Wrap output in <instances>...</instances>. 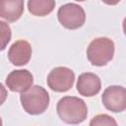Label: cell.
<instances>
[{
	"label": "cell",
	"mask_w": 126,
	"mask_h": 126,
	"mask_svg": "<svg viewBox=\"0 0 126 126\" xmlns=\"http://www.w3.org/2000/svg\"><path fill=\"white\" fill-rule=\"evenodd\" d=\"M56 110L59 118L67 124L82 123L88 116L86 102L77 96H63L57 102Z\"/></svg>",
	"instance_id": "6da1fadb"
},
{
	"label": "cell",
	"mask_w": 126,
	"mask_h": 126,
	"mask_svg": "<svg viewBox=\"0 0 126 126\" xmlns=\"http://www.w3.org/2000/svg\"><path fill=\"white\" fill-rule=\"evenodd\" d=\"M21 103L24 110L31 115H38L43 113L50 101L49 94L41 86H32L29 90L21 93Z\"/></svg>",
	"instance_id": "7a4b0ae2"
},
{
	"label": "cell",
	"mask_w": 126,
	"mask_h": 126,
	"mask_svg": "<svg viewBox=\"0 0 126 126\" xmlns=\"http://www.w3.org/2000/svg\"><path fill=\"white\" fill-rule=\"evenodd\" d=\"M114 42L105 36L93 39L87 48V58L94 66L102 67L114 56Z\"/></svg>",
	"instance_id": "3957f363"
},
{
	"label": "cell",
	"mask_w": 126,
	"mask_h": 126,
	"mask_svg": "<svg viewBox=\"0 0 126 126\" xmlns=\"http://www.w3.org/2000/svg\"><path fill=\"white\" fill-rule=\"evenodd\" d=\"M59 23L68 30H77L86 22V13L82 6L75 3L62 5L57 12Z\"/></svg>",
	"instance_id": "277c9868"
},
{
	"label": "cell",
	"mask_w": 126,
	"mask_h": 126,
	"mask_svg": "<svg viewBox=\"0 0 126 126\" xmlns=\"http://www.w3.org/2000/svg\"><path fill=\"white\" fill-rule=\"evenodd\" d=\"M46 82L49 89L53 92L64 93L72 89L75 82V74L68 67H56L50 71Z\"/></svg>",
	"instance_id": "5b68a950"
},
{
	"label": "cell",
	"mask_w": 126,
	"mask_h": 126,
	"mask_svg": "<svg viewBox=\"0 0 126 126\" xmlns=\"http://www.w3.org/2000/svg\"><path fill=\"white\" fill-rule=\"evenodd\" d=\"M101 101L107 110L122 112L126 108V90L122 86H110L104 90Z\"/></svg>",
	"instance_id": "8992f818"
},
{
	"label": "cell",
	"mask_w": 126,
	"mask_h": 126,
	"mask_svg": "<svg viewBox=\"0 0 126 126\" xmlns=\"http://www.w3.org/2000/svg\"><path fill=\"white\" fill-rule=\"evenodd\" d=\"M33 83L32 74L27 69L12 71L6 78V86L12 92L24 93L29 90Z\"/></svg>",
	"instance_id": "52a82bcc"
},
{
	"label": "cell",
	"mask_w": 126,
	"mask_h": 126,
	"mask_svg": "<svg viewBox=\"0 0 126 126\" xmlns=\"http://www.w3.org/2000/svg\"><path fill=\"white\" fill-rule=\"evenodd\" d=\"M32 53L30 42L24 39L15 41L8 50V59L15 66H24L29 63Z\"/></svg>",
	"instance_id": "ba28073f"
},
{
	"label": "cell",
	"mask_w": 126,
	"mask_h": 126,
	"mask_svg": "<svg viewBox=\"0 0 126 126\" xmlns=\"http://www.w3.org/2000/svg\"><path fill=\"white\" fill-rule=\"evenodd\" d=\"M101 89V81L99 77L91 72L83 73L77 81V91L83 96H94L99 93Z\"/></svg>",
	"instance_id": "9c48e42d"
},
{
	"label": "cell",
	"mask_w": 126,
	"mask_h": 126,
	"mask_svg": "<svg viewBox=\"0 0 126 126\" xmlns=\"http://www.w3.org/2000/svg\"><path fill=\"white\" fill-rule=\"evenodd\" d=\"M24 8V0H0V18L14 23L22 17Z\"/></svg>",
	"instance_id": "30bf717a"
},
{
	"label": "cell",
	"mask_w": 126,
	"mask_h": 126,
	"mask_svg": "<svg viewBox=\"0 0 126 126\" xmlns=\"http://www.w3.org/2000/svg\"><path fill=\"white\" fill-rule=\"evenodd\" d=\"M55 0H29V12L36 17H44L49 15L55 8Z\"/></svg>",
	"instance_id": "8fae6325"
},
{
	"label": "cell",
	"mask_w": 126,
	"mask_h": 126,
	"mask_svg": "<svg viewBox=\"0 0 126 126\" xmlns=\"http://www.w3.org/2000/svg\"><path fill=\"white\" fill-rule=\"evenodd\" d=\"M12 37L11 28L8 23L0 21V51L4 50Z\"/></svg>",
	"instance_id": "7c38bea8"
},
{
	"label": "cell",
	"mask_w": 126,
	"mask_h": 126,
	"mask_svg": "<svg viewBox=\"0 0 126 126\" xmlns=\"http://www.w3.org/2000/svg\"><path fill=\"white\" fill-rule=\"evenodd\" d=\"M91 126H101V125H107V126H116L117 122L115 119L107 114H98L94 116L91 121H90Z\"/></svg>",
	"instance_id": "4fadbf2b"
},
{
	"label": "cell",
	"mask_w": 126,
	"mask_h": 126,
	"mask_svg": "<svg viewBox=\"0 0 126 126\" xmlns=\"http://www.w3.org/2000/svg\"><path fill=\"white\" fill-rule=\"evenodd\" d=\"M7 95H8V93H7L6 88L0 83V105H2L5 102Z\"/></svg>",
	"instance_id": "5bb4252c"
},
{
	"label": "cell",
	"mask_w": 126,
	"mask_h": 126,
	"mask_svg": "<svg viewBox=\"0 0 126 126\" xmlns=\"http://www.w3.org/2000/svg\"><path fill=\"white\" fill-rule=\"evenodd\" d=\"M103 3H105L106 5H110V6H113V5H117L120 0H101Z\"/></svg>",
	"instance_id": "9a60e30c"
},
{
	"label": "cell",
	"mask_w": 126,
	"mask_h": 126,
	"mask_svg": "<svg viewBox=\"0 0 126 126\" xmlns=\"http://www.w3.org/2000/svg\"><path fill=\"white\" fill-rule=\"evenodd\" d=\"M75 1H78V2H83V1H86V0H75Z\"/></svg>",
	"instance_id": "2e32d148"
},
{
	"label": "cell",
	"mask_w": 126,
	"mask_h": 126,
	"mask_svg": "<svg viewBox=\"0 0 126 126\" xmlns=\"http://www.w3.org/2000/svg\"><path fill=\"white\" fill-rule=\"evenodd\" d=\"M2 125V119H1V117H0V126Z\"/></svg>",
	"instance_id": "e0dca14e"
}]
</instances>
